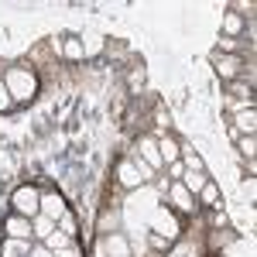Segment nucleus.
Segmentation results:
<instances>
[{"mask_svg": "<svg viewBox=\"0 0 257 257\" xmlns=\"http://www.w3.org/2000/svg\"><path fill=\"white\" fill-rule=\"evenodd\" d=\"M62 257H79V254H76V250H72V247H69V250H62Z\"/></svg>", "mask_w": 257, "mask_h": 257, "instance_id": "27", "label": "nucleus"}, {"mask_svg": "<svg viewBox=\"0 0 257 257\" xmlns=\"http://www.w3.org/2000/svg\"><path fill=\"white\" fill-rule=\"evenodd\" d=\"M106 250H110L113 257H127V243H123L120 237H110L106 240Z\"/></svg>", "mask_w": 257, "mask_h": 257, "instance_id": "19", "label": "nucleus"}, {"mask_svg": "<svg viewBox=\"0 0 257 257\" xmlns=\"http://www.w3.org/2000/svg\"><path fill=\"white\" fill-rule=\"evenodd\" d=\"M52 226H55V223H52L48 216H35V219H31V233H35V237H41V240L52 233Z\"/></svg>", "mask_w": 257, "mask_h": 257, "instance_id": "15", "label": "nucleus"}, {"mask_svg": "<svg viewBox=\"0 0 257 257\" xmlns=\"http://www.w3.org/2000/svg\"><path fill=\"white\" fill-rule=\"evenodd\" d=\"M237 123H233V131H237L240 138H243V134H254L257 131V113H254V106H250V110H243V113H237Z\"/></svg>", "mask_w": 257, "mask_h": 257, "instance_id": "10", "label": "nucleus"}, {"mask_svg": "<svg viewBox=\"0 0 257 257\" xmlns=\"http://www.w3.org/2000/svg\"><path fill=\"white\" fill-rule=\"evenodd\" d=\"M4 233H7L11 240H28V237H31V219L18 216V213L7 216V219H4Z\"/></svg>", "mask_w": 257, "mask_h": 257, "instance_id": "5", "label": "nucleus"}, {"mask_svg": "<svg viewBox=\"0 0 257 257\" xmlns=\"http://www.w3.org/2000/svg\"><path fill=\"white\" fill-rule=\"evenodd\" d=\"M172 206H175L178 213H192V209H196V196H192L182 182H175V185H172Z\"/></svg>", "mask_w": 257, "mask_h": 257, "instance_id": "7", "label": "nucleus"}, {"mask_svg": "<svg viewBox=\"0 0 257 257\" xmlns=\"http://www.w3.org/2000/svg\"><path fill=\"white\" fill-rule=\"evenodd\" d=\"M168 172H172V178H178V182H182V175H185V165H182V161H172V165H168Z\"/></svg>", "mask_w": 257, "mask_h": 257, "instance_id": "26", "label": "nucleus"}, {"mask_svg": "<svg viewBox=\"0 0 257 257\" xmlns=\"http://www.w3.org/2000/svg\"><path fill=\"white\" fill-rule=\"evenodd\" d=\"M45 243H48L52 250H69V237H65V233H55V230L45 237Z\"/></svg>", "mask_w": 257, "mask_h": 257, "instance_id": "18", "label": "nucleus"}, {"mask_svg": "<svg viewBox=\"0 0 257 257\" xmlns=\"http://www.w3.org/2000/svg\"><path fill=\"white\" fill-rule=\"evenodd\" d=\"M216 72L223 82H237L243 76V59L240 55H216Z\"/></svg>", "mask_w": 257, "mask_h": 257, "instance_id": "3", "label": "nucleus"}, {"mask_svg": "<svg viewBox=\"0 0 257 257\" xmlns=\"http://www.w3.org/2000/svg\"><path fill=\"white\" fill-rule=\"evenodd\" d=\"M141 82H144V69H141V62H138V69L131 72V89H141Z\"/></svg>", "mask_w": 257, "mask_h": 257, "instance_id": "24", "label": "nucleus"}, {"mask_svg": "<svg viewBox=\"0 0 257 257\" xmlns=\"http://www.w3.org/2000/svg\"><path fill=\"white\" fill-rule=\"evenodd\" d=\"M11 106H14V96H11V93H7V82L0 79V113H7V110H11Z\"/></svg>", "mask_w": 257, "mask_h": 257, "instance_id": "21", "label": "nucleus"}, {"mask_svg": "<svg viewBox=\"0 0 257 257\" xmlns=\"http://www.w3.org/2000/svg\"><path fill=\"white\" fill-rule=\"evenodd\" d=\"M138 148H141V161H148L151 168H161L165 161L158 155V138H151V134H141L138 138Z\"/></svg>", "mask_w": 257, "mask_h": 257, "instance_id": "4", "label": "nucleus"}, {"mask_svg": "<svg viewBox=\"0 0 257 257\" xmlns=\"http://www.w3.org/2000/svg\"><path fill=\"white\" fill-rule=\"evenodd\" d=\"M62 52H65V59H82V41L79 38H65V48H62Z\"/></svg>", "mask_w": 257, "mask_h": 257, "instance_id": "17", "label": "nucleus"}, {"mask_svg": "<svg viewBox=\"0 0 257 257\" xmlns=\"http://www.w3.org/2000/svg\"><path fill=\"white\" fill-rule=\"evenodd\" d=\"M120 185H127V189H138L141 185V175H138V168H134L131 161L120 165Z\"/></svg>", "mask_w": 257, "mask_h": 257, "instance_id": "11", "label": "nucleus"}, {"mask_svg": "<svg viewBox=\"0 0 257 257\" xmlns=\"http://www.w3.org/2000/svg\"><path fill=\"white\" fill-rule=\"evenodd\" d=\"M4 82H7V93L14 99H21V103L35 99V93H38V79H35V72H28V69H11Z\"/></svg>", "mask_w": 257, "mask_h": 257, "instance_id": "1", "label": "nucleus"}, {"mask_svg": "<svg viewBox=\"0 0 257 257\" xmlns=\"http://www.w3.org/2000/svg\"><path fill=\"white\" fill-rule=\"evenodd\" d=\"M209 230H226V216H223V209H209Z\"/></svg>", "mask_w": 257, "mask_h": 257, "instance_id": "20", "label": "nucleus"}, {"mask_svg": "<svg viewBox=\"0 0 257 257\" xmlns=\"http://www.w3.org/2000/svg\"><path fill=\"white\" fill-rule=\"evenodd\" d=\"M62 233H65V237H76V219L69 216V213L62 216Z\"/></svg>", "mask_w": 257, "mask_h": 257, "instance_id": "23", "label": "nucleus"}, {"mask_svg": "<svg viewBox=\"0 0 257 257\" xmlns=\"http://www.w3.org/2000/svg\"><path fill=\"white\" fill-rule=\"evenodd\" d=\"M41 216H48L52 223H55V219H62V216H65V199H62L59 192L41 196Z\"/></svg>", "mask_w": 257, "mask_h": 257, "instance_id": "6", "label": "nucleus"}, {"mask_svg": "<svg viewBox=\"0 0 257 257\" xmlns=\"http://www.w3.org/2000/svg\"><path fill=\"white\" fill-rule=\"evenodd\" d=\"M158 155H161V161L165 165H172V161H178V155H182V144H178L175 138H158Z\"/></svg>", "mask_w": 257, "mask_h": 257, "instance_id": "8", "label": "nucleus"}, {"mask_svg": "<svg viewBox=\"0 0 257 257\" xmlns=\"http://www.w3.org/2000/svg\"><path fill=\"white\" fill-rule=\"evenodd\" d=\"M196 202L202 206V209H219V189L213 185V182H206V185L196 192Z\"/></svg>", "mask_w": 257, "mask_h": 257, "instance_id": "9", "label": "nucleus"}, {"mask_svg": "<svg viewBox=\"0 0 257 257\" xmlns=\"http://www.w3.org/2000/svg\"><path fill=\"white\" fill-rule=\"evenodd\" d=\"M123 52H127V48H123L120 41H110V45H106V55H113V59H120Z\"/></svg>", "mask_w": 257, "mask_h": 257, "instance_id": "25", "label": "nucleus"}, {"mask_svg": "<svg viewBox=\"0 0 257 257\" xmlns=\"http://www.w3.org/2000/svg\"><path fill=\"white\" fill-rule=\"evenodd\" d=\"M11 209H14L18 216H24V219L41 216V192L35 189V185H21V189H14V196H11Z\"/></svg>", "mask_w": 257, "mask_h": 257, "instance_id": "2", "label": "nucleus"}, {"mask_svg": "<svg viewBox=\"0 0 257 257\" xmlns=\"http://www.w3.org/2000/svg\"><path fill=\"white\" fill-rule=\"evenodd\" d=\"M237 141H240V155L247 161H254L257 158V138L254 134H243V138H237Z\"/></svg>", "mask_w": 257, "mask_h": 257, "instance_id": "14", "label": "nucleus"}, {"mask_svg": "<svg viewBox=\"0 0 257 257\" xmlns=\"http://www.w3.org/2000/svg\"><path fill=\"white\" fill-rule=\"evenodd\" d=\"M206 182H209V178H206V172H189V175H182V185H185L192 196H196V192L202 189V185H206Z\"/></svg>", "mask_w": 257, "mask_h": 257, "instance_id": "13", "label": "nucleus"}, {"mask_svg": "<svg viewBox=\"0 0 257 257\" xmlns=\"http://www.w3.org/2000/svg\"><path fill=\"white\" fill-rule=\"evenodd\" d=\"M178 161L189 168V172H206V165H202V158H199L192 148H182V155H178Z\"/></svg>", "mask_w": 257, "mask_h": 257, "instance_id": "12", "label": "nucleus"}, {"mask_svg": "<svg viewBox=\"0 0 257 257\" xmlns=\"http://www.w3.org/2000/svg\"><path fill=\"white\" fill-rule=\"evenodd\" d=\"M240 28H243L240 14H237V11H230V14H226V38H237V35H240Z\"/></svg>", "mask_w": 257, "mask_h": 257, "instance_id": "16", "label": "nucleus"}, {"mask_svg": "<svg viewBox=\"0 0 257 257\" xmlns=\"http://www.w3.org/2000/svg\"><path fill=\"white\" fill-rule=\"evenodd\" d=\"M151 247H155V250H168V247H172V237H158V233H151Z\"/></svg>", "mask_w": 257, "mask_h": 257, "instance_id": "22", "label": "nucleus"}]
</instances>
